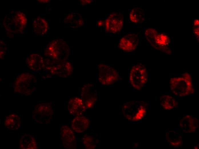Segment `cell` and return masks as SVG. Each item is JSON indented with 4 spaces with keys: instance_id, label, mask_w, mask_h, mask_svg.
Instances as JSON below:
<instances>
[{
    "instance_id": "obj_1",
    "label": "cell",
    "mask_w": 199,
    "mask_h": 149,
    "mask_svg": "<svg viewBox=\"0 0 199 149\" xmlns=\"http://www.w3.org/2000/svg\"><path fill=\"white\" fill-rule=\"evenodd\" d=\"M170 83L172 91L177 96H185L194 93L192 78L188 73H185L182 76L171 78Z\"/></svg>"
},
{
    "instance_id": "obj_2",
    "label": "cell",
    "mask_w": 199,
    "mask_h": 149,
    "mask_svg": "<svg viewBox=\"0 0 199 149\" xmlns=\"http://www.w3.org/2000/svg\"><path fill=\"white\" fill-rule=\"evenodd\" d=\"M148 79L147 70L144 65L139 64L133 66L130 73V79L134 87L140 89L146 83Z\"/></svg>"
},
{
    "instance_id": "obj_3",
    "label": "cell",
    "mask_w": 199,
    "mask_h": 149,
    "mask_svg": "<svg viewBox=\"0 0 199 149\" xmlns=\"http://www.w3.org/2000/svg\"><path fill=\"white\" fill-rule=\"evenodd\" d=\"M99 68V80L103 84H111L118 80V74L117 71L112 67L102 64L100 65Z\"/></svg>"
},
{
    "instance_id": "obj_4",
    "label": "cell",
    "mask_w": 199,
    "mask_h": 149,
    "mask_svg": "<svg viewBox=\"0 0 199 149\" xmlns=\"http://www.w3.org/2000/svg\"><path fill=\"white\" fill-rule=\"evenodd\" d=\"M124 24V17L119 12H114L110 14L106 22V29L108 32L116 34L120 32Z\"/></svg>"
},
{
    "instance_id": "obj_5",
    "label": "cell",
    "mask_w": 199,
    "mask_h": 149,
    "mask_svg": "<svg viewBox=\"0 0 199 149\" xmlns=\"http://www.w3.org/2000/svg\"><path fill=\"white\" fill-rule=\"evenodd\" d=\"M139 42L138 34L135 33H129L120 39L118 47L123 51L131 52L134 51Z\"/></svg>"
},
{
    "instance_id": "obj_6",
    "label": "cell",
    "mask_w": 199,
    "mask_h": 149,
    "mask_svg": "<svg viewBox=\"0 0 199 149\" xmlns=\"http://www.w3.org/2000/svg\"><path fill=\"white\" fill-rule=\"evenodd\" d=\"M89 123V120L85 117L78 116L72 120L71 126L74 131L80 133L88 128Z\"/></svg>"
},
{
    "instance_id": "obj_7",
    "label": "cell",
    "mask_w": 199,
    "mask_h": 149,
    "mask_svg": "<svg viewBox=\"0 0 199 149\" xmlns=\"http://www.w3.org/2000/svg\"><path fill=\"white\" fill-rule=\"evenodd\" d=\"M130 20L135 23H142L145 19L144 11L140 8L136 7L132 9L129 14Z\"/></svg>"
},
{
    "instance_id": "obj_8",
    "label": "cell",
    "mask_w": 199,
    "mask_h": 149,
    "mask_svg": "<svg viewBox=\"0 0 199 149\" xmlns=\"http://www.w3.org/2000/svg\"><path fill=\"white\" fill-rule=\"evenodd\" d=\"M77 102H74L72 104H70L69 106V111L71 114L77 115H81L84 111L85 108L82 106L83 103L81 100L80 99H78Z\"/></svg>"
},
{
    "instance_id": "obj_9",
    "label": "cell",
    "mask_w": 199,
    "mask_h": 149,
    "mask_svg": "<svg viewBox=\"0 0 199 149\" xmlns=\"http://www.w3.org/2000/svg\"><path fill=\"white\" fill-rule=\"evenodd\" d=\"M160 101L161 105L166 109H171L176 105L175 99L170 95L162 96L161 97Z\"/></svg>"
},
{
    "instance_id": "obj_10",
    "label": "cell",
    "mask_w": 199,
    "mask_h": 149,
    "mask_svg": "<svg viewBox=\"0 0 199 149\" xmlns=\"http://www.w3.org/2000/svg\"><path fill=\"white\" fill-rule=\"evenodd\" d=\"M64 131V137L66 139V143L68 144L67 146H70V148H71V146L75 144V138L74 134L71 130L67 126L65 127Z\"/></svg>"
},
{
    "instance_id": "obj_11",
    "label": "cell",
    "mask_w": 199,
    "mask_h": 149,
    "mask_svg": "<svg viewBox=\"0 0 199 149\" xmlns=\"http://www.w3.org/2000/svg\"><path fill=\"white\" fill-rule=\"evenodd\" d=\"M42 19H37L34 21V27L35 31L38 34H43V29H42V28H43V27L41 26L43 25L42 24L43 23L42 21Z\"/></svg>"
},
{
    "instance_id": "obj_12",
    "label": "cell",
    "mask_w": 199,
    "mask_h": 149,
    "mask_svg": "<svg viewBox=\"0 0 199 149\" xmlns=\"http://www.w3.org/2000/svg\"><path fill=\"white\" fill-rule=\"evenodd\" d=\"M198 30L199 29L198 28V27L195 28L194 30V33L196 35H197V36H198Z\"/></svg>"
},
{
    "instance_id": "obj_13",
    "label": "cell",
    "mask_w": 199,
    "mask_h": 149,
    "mask_svg": "<svg viewBox=\"0 0 199 149\" xmlns=\"http://www.w3.org/2000/svg\"><path fill=\"white\" fill-rule=\"evenodd\" d=\"M199 24V21L198 19H196L194 21V26H197Z\"/></svg>"
}]
</instances>
